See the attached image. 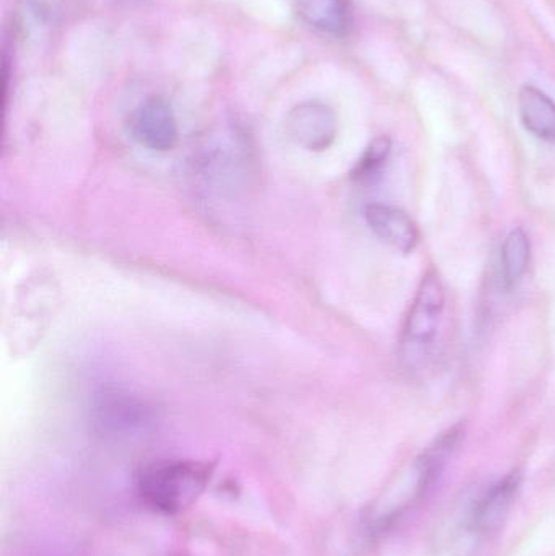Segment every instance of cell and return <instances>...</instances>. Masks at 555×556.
<instances>
[{
    "label": "cell",
    "mask_w": 555,
    "mask_h": 556,
    "mask_svg": "<svg viewBox=\"0 0 555 556\" xmlns=\"http://www.w3.org/2000/svg\"><path fill=\"white\" fill-rule=\"evenodd\" d=\"M463 434V425L449 428L414 459L409 469L383 493L371 509L368 516L371 534H384L426 502L445 473L446 466L462 443Z\"/></svg>",
    "instance_id": "cell-1"
},
{
    "label": "cell",
    "mask_w": 555,
    "mask_h": 556,
    "mask_svg": "<svg viewBox=\"0 0 555 556\" xmlns=\"http://www.w3.org/2000/svg\"><path fill=\"white\" fill-rule=\"evenodd\" d=\"M214 470V464L205 460H155L140 469L137 493L153 511L178 516L204 495Z\"/></svg>",
    "instance_id": "cell-2"
},
{
    "label": "cell",
    "mask_w": 555,
    "mask_h": 556,
    "mask_svg": "<svg viewBox=\"0 0 555 556\" xmlns=\"http://www.w3.org/2000/svg\"><path fill=\"white\" fill-rule=\"evenodd\" d=\"M61 304L54 274L38 270L20 285L12 309V345L28 353L41 340Z\"/></svg>",
    "instance_id": "cell-3"
},
{
    "label": "cell",
    "mask_w": 555,
    "mask_h": 556,
    "mask_svg": "<svg viewBox=\"0 0 555 556\" xmlns=\"http://www.w3.org/2000/svg\"><path fill=\"white\" fill-rule=\"evenodd\" d=\"M445 306L442 277L436 269H429L417 288L401 336V353L409 365H416L429 356L442 326Z\"/></svg>",
    "instance_id": "cell-4"
},
{
    "label": "cell",
    "mask_w": 555,
    "mask_h": 556,
    "mask_svg": "<svg viewBox=\"0 0 555 556\" xmlns=\"http://www.w3.org/2000/svg\"><path fill=\"white\" fill-rule=\"evenodd\" d=\"M524 485V473L512 470L479 493L469 506L466 529L478 538L497 534L510 518Z\"/></svg>",
    "instance_id": "cell-5"
},
{
    "label": "cell",
    "mask_w": 555,
    "mask_h": 556,
    "mask_svg": "<svg viewBox=\"0 0 555 556\" xmlns=\"http://www.w3.org/2000/svg\"><path fill=\"white\" fill-rule=\"evenodd\" d=\"M155 424L152 407L123 392H111L94 405L93 425L98 433L106 438H134L147 433Z\"/></svg>",
    "instance_id": "cell-6"
},
{
    "label": "cell",
    "mask_w": 555,
    "mask_h": 556,
    "mask_svg": "<svg viewBox=\"0 0 555 556\" xmlns=\"http://www.w3.org/2000/svg\"><path fill=\"white\" fill-rule=\"evenodd\" d=\"M286 129L290 139L302 149L315 153L325 152L338 137V117L328 104L305 101L290 111Z\"/></svg>",
    "instance_id": "cell-7"
},
{
    "label": "cell",
    "mask_w": 555,
    "mask_h": 556,
    "mask_svg": "<svg viewBox=\"0 0 555 556\" xmlns=\"http://www.w3.org/2000/svg\"><path fill=\"white\" fill-rule=\"evenodd\" d=\"M130 134L140 146L152 152H169L175 149L179 130L172 104L160 97L143 101L130 116Z\"/></svg>",
    "instance_id": "cell-8"
},
{
    "label": "cell",
    "mask_w": 555,
    "mask_h": 556,
    "mask_svg": "<svg viewBox=\"0 0 555 556\" xmlns=\"http://www.w3.org/2000/svg\"><path fill=\"white\" fill-rule=\"evenodd\" d=\"M365 222L378 240L383 241L398 253H414L419 244V228L403 208L387 204L367 205Z\"/></svg>",
    "instance_id": "cell-9"
},
{
    "label": "cell",
    "mask_w": 555,
    "mask_h": 556,
    "mask_svg": "<svg viewBox=\"0 0 555 556\" xmlns=\"http://www.w3.org/2000/svg\"><path fill=\"white\" fill-rule=\"evenodd\" d=\"M518 113L528 132L555 142V103L540 88L525 85L518 93Z\"/></svg>",
    "instance_id": "cell-10"
},
{
    "label": "cell",
    "mask_w": 555,
    "mask_h": 556,
    "mask_svg": "<svg viewBox=\"0 0 555 556\" xmlns=\"http://www.w3.org/2000/svg\"><path fill=\"white\" fill-rule=\"evenodd\" d=\"M302 18L326 35L344 36L351 26L348 0H297Z\"/></svg>",
    "instance_id": "cell-11"
},
{
    "label": "cell",
    "mask_w": 555,
    "mask_h": 556,
    "mask_svg": "<svg viewBox=\"0 0 555 556\" xmlns=\"http://www.w3.org/2000/svg\"><path fill=\"white\" fill-rule=\"evenodd\" d=\"M502 278L507 290H514L527 274L531 261V243L524 228H515L502 244Z\"/></svg>",
    "instance_id": "cell-12"
},
{
    "label": "cell",
    "mask_w": 555,
    "mask_h": 556,
    "mask_svg": "<svg viewBox=\"0 0 555 556\" xmlns=\"http://www.w3.org/2000/svg\"><path fill=\"white\" fill-rule=\"evenodd\" d=\"M391 149H393V143L388 137L381 136L371 140L370 146L365 149V152L362 153L361 159L352 168V181L364 185V182H370L378 178L388 160H390Z\"/></svg>",
    "instance_id": "cell-13"
}]
</instances>
